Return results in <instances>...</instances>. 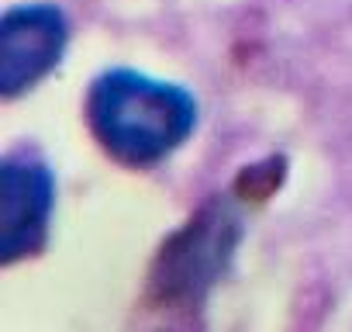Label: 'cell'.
<instances>
[{
    "instance_id": "1",
    "label": "cell",
    "mask_w": 352,
    "mask_h": 332,
    "mask_svg": "<svg viewBox=\"0 0 352 332\" xmlns=\"http://www.w3.org/2000/svg\"><path fill=\"white\" fill-rule=\"evenodd\" d=\"M197 121L201 104L184 83L128 66L97 73L87 90V125L97 145L131 170L169 159L197 132Z\"/></svg>"
},
{
    "instance_id": "2",
    "label": "cell",
    "mask_w": 352,
    "mask_h": 332,
    "mask_svg": "<svg viewBox=\"0 0 352 332\" xmlns=\"http://www.w3.org/2000/svg\"><path fill=\"white\" fill-rule=\"evenodd\" d=\"M56 215V170L49 159L18 145L0 163V260L4 267L38 256L49 246Z\"/></svg>"
},
{
    "instance_id": "3",
    "label": "cell",
    "mask_w": 352,
    "mask_h": 332,
    "mask_svg": "<svg viewBox=\"0 0 352 332\" xmlns=\"http://www.w3.org/2000/svg\"><path fill=\"white\" fill-rule=\"evenodd\" d=\"M69 49V18L52 0L14 4L0 18V94L8 101L35 90L59 70Z\"/></svg>"
},
{
    "instance_id": "4",
    "label": "cell",
    "mask_w": 352,
    "mask_h": 332,
    "mask_svg": "<svg viewBox=\"0 0 352 332\" xmlns=\"http://www.w3.org/2000/svg\"><path fill=\"white\" fill-rule=\"evenodd\" d=\"M239 239H242L239 215L221 201L208 205L162 249V273L155 284L162 287L166 298L201 301L204 291L225 273Z\"/></svg>"
}]
</instances>
